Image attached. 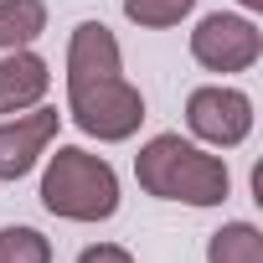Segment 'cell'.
Here are the masks:
<instances>
[{"mask_svg": "<svg viewBox=\"0 0 263 263\" xmlns=\"http://www.w3.org/2000/svg\"><path fill=\"white\" fill-rule=\"evenodd\" d=\"M57 129H62V114L52 103H36L26 114H11V119H0V181H21L31 176L47 150L57 145Z\"/></svg>", "mask_w": 263, "mask_h": 263, "instance_id": "8992f818", "label": "cell"}, {"mask_svg": "<svg viewBox=\"0 0 263 263\" xmlns=\"http://www.w3.org/2000/svg\"><path fill=\"white\" fill-rule=\"evenodd\" d=\"M47 31V0H0V52L31 47Z\"/></svg>", "mask_w": 263, "mask_h": 263, "instance_id": "ba28073f", "label": "cell"}, {"mask_svg": "<svg viewBox=\"0 0 263 263\" xmlns=\"http://www.w3.org/2000/svg\"><path fill=\"white\" fill-rule=\"evenodd\" d=\"M206 263H263V232L253 222H222L206 237Z\"/></svg>", "mask_w": 263, "mask_h": 263, "instance_id": "9c48e42d", "label": "cell"}, {"mask_svg": "<svg viewBox=\"0 0 263 263\" xmlns=\"http://www.w3.org/2000/svg\"><path fill=\"white\" fill-rule=\"evenodd\" d=\"M67 119L98 145H124L145 124V93L124 78V47L103 21H78L67 36Z\"/></svg>", "mask_w": 263, "mask_h": 263, "instance_id": "6da1fadb", "label": "cell"}, {"mask_svg": "<svg viewBox=\"0 0 263 263\" xmlns=\"http://www.w3.org/2000/svg\"><path fill=\"white\" fill-rule=\"evenodd\" d=\"M47 88H52V62L36 47L0 52V119L47 103Z\"/></svg>", "mask_w": 263, "mask_h": 263, "instance_id": "52a82bcc", "label": "cell"}, {"mask_svg": "<svg viewBox=\"0 0 263 263\" xmlns=\"http://www.w3.org/2000/svg\"><path fill=\"white\" fill-rule=\"evenodd\" d=\"M0 263H52V237L26 222L0 227Z\"/></svg>", "mask_w": 263, "mask_h": 263, "instance_id": "30bf717a", "label": "cell"}, {"mask_svg": "<svg viewBox=\"0 0 263 263\" xmlns=\"http://www.w3.org/2000/svg\"><path fill=\"white\" fill-rule=\"evenodd\" d=\"M191 57L206 72H248L263 57V31L242 11H212L191 26Z\"/></svg>", "mask_w": 263, "mask_h": 263, "instance_id": "5b68a950", "label": "cell"}, {"mask_svg": "<svg viewBox=\"0 0 263 263\" xmlns=\"http://www.w3.org/2000/svg\"><path fill=\"white\" fill-rule=\"evenodd\" d=\"M124 191H119V171L83 150V145H57L47 150V165H42V206L62 222H78V227H93V222H108L119 212Z\"/></svg>", "mask_w": 263, "mask_h": 263, "instance_id": "3957f363", "label": "cell"}, {"mask_svg": "<svg viewBox=\"0 0 263 263\" xmlns=\"http://www.w3.org/2000/svg\"><path fill=\"white\" fill-rule=\"evenodd\" d=\"M186 129L206 150H237L253 135V98L232 83H201L186 93Z\"/></svg>", "mask_w": 263, "mask_h": 263, "instance_id": "277c9868", "label": "cell"}, {"mask_svg": "<svg viewBox=\"0 0 263 263\" xmlns=\"http://www.w3.org/2000/svg\"><path fill=\"white\" fill-rule=\"evenodd\" d=\"M237 11H242V16H258V11H263V0H237Z\"/></svg>", "mask_w": 263, "mask_h": 263, "instance_id": "4fadbf2b", "label": "cell"}, {"mask_svg": "<svg viewBox=\"0 0 263 263\" xmlns=\"http://www.w3.org/2000/svg\"><path fill=\"white\" fill-rule=\"evenodd\" d=\"M196 11V0H124V16L140 31H171Z\"/></svg>", "mask_w": 263, "mask_h": 263, "instance_id": "8fae6325", "label": "cell"}, {"mask_svg": "<svg viewBox=\"0 0 263 263\" xmlns=\"http://www.w3.org/2000/svg\"><path fill=\"white\" fill-rule=\"evenodd\" d=\"M135 181L155 201H181L196 212H212L232 196V171L222 155H212L196 140L181 135H150L135 155Z\"/></svg>", "mask_w": 263, "mask_h": 263, "instance_id": "7a4b0ae2", "label": "cell"}, {"mask_svg": "<svg viewBox=\"0 0 263 263\" xmlns=\"http://www.w3.org/2000/svg\"><path fill=\"white\" fill-rule=\"evenodd\" d=\"M78 263H135V253L119 248V242H88L78 253Z\"/></svg>", "mask_w": 263, "mask_h": 263, "instance_id": "7c38bea8", "label": "cell"}]
</instances>
